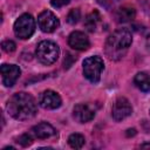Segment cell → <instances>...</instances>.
Here are the masks:
<instances>
[{"instance_id":"1","label":"cell","mask_w":150,"mask_h":150,"mask_svg":"<svg viewBox=\"0 0 150 150\" xmlns=\"http://www.w3.org/2000/svg\"><path fill=\"white\" fill-rule=\"evenodd\" d=\"M7 112L15 120L26 121L36 114V103L32 95L27 93H16L7 102Z\"/></svg>"},{"instance_id":"2","label":"cell","mask_w":150,"mask_h":150,"mask_svg":"<svg viewBox=\"0 0 150 150\" xmlns=\"http://www.w3.org/2000/svg\"><path fill=\"white\" fill-rule=\"evenodd\" d=\"M131 42V33L125 28H120L108 36L104 45L105 55L110 60L118 61L127 54Z\"/></svg>"},{"instance_id":"3","label":"cell","mask_w":150,"mask_h":150,"mask_svg":"<svg viewBox=\"0 0 150 150\" xmlns=\"http://www.w3.org/2000/svg\"><path fill=\"white\" fill-rule=\"evenodd\" d=\"M36 57L38 60L46 66H49L52 63H54L60 55V48L56 43H54L53 41L49 40H43L41 41L35 50Z\"/></svg>"},{"instance_id":"4","label":"cell","mask_w":150,"mask_h":150,"mask_svg":"<svg viewBox=\"0 0 150 150\" xmlns=\"http://www.w3.org/2000/svg\"><path fill=\"white\" fill-rule=\"evenodd\" d=\"M82 67L86 79L91 83H97L101 79L102 70L104 69V62L100 56H89L84 59Z\"/></svg>"},{"instance_id":"5","label":"cell","mask_w":150,"mask_h":150,"mask_svg":"<svg viewBox=\"0 0 150 150\" xmlns=\"http://www.w3.org/2000/svg\"><path fill=\"white\" fill-rule=\"evenodd\" d=\"M34 30H35V20L28 13L20 15L14 22V33L19 39L22 40L29 39L33 35Z\"/></svg>"},{"instance_id":"6","label":"cell","mask_w":150,"mask_h":150,"mask_svg":"<svg viewBox=\"0 0 150 150\" xmlns=\"http://www.w3.org/2000/svg\"><path fill=\"white\" fill-rule=\"evenodd\" d=\"M38 25H39V27L42 32L52 33L60 26V21L53 12L43 11L38 16Z\"/></svg>"},{"instance_id":"7","label":"cell","mask_w":150,"mask_h":150,"mask_svg":"<svg viewBox=\"0 0 150 150\" xmlns=\"http://www.w3.org/2000/svg\"><path fill=\"white\" fill-rule=\"evenodd\" d=\"M131 112H132V107L125 97H118L114 102L112 109H111V115L115 121H117V122L123 121L124 118L130 116Z\"/></svg>"},{"instance_id":"8","label":"cell","mask_w":150,"mask_h":150,"mask_svg":"<svg viewBox=\"0 0 150 150\" xmlns=\"http://www.w3.org/2000/svg\"><path fill=\"white\" fill-rule=\"evenodd\" d=\"M39 103L45 109H56L61 105L62 100L54 90H45L39 96Z\"/></svg>"},{"instance_id":"9","label":"cell","mask_w":150,"mask_h":150,"mask_svg":"<svg viewBox=\"0 0 150 150\" xmlns=\"http://www.w3.org/2000/svg\"><path fill=\"white\" fill-rule=\"evenodd\" d=\"M21 74L20 68L16 64H2L1 66V75L2 83L5 87H12L16 82Z\"/></svg>"},{"instance_id":"10","label":"cell","mask_w":150,"mask_h":150,"mask_svg":"<svg viewBox=\"0 0 150 150\" xmlns=\"http://www.w3.org/2000/svg\"><path fill=\"white\" fill-rule=\"evenodd\" d=\"M74 118L80 123H87L91 121L95 116V109H93L87 103H79L74 107L73 110Z\"/></svg>"},{"instance_id":"11","label":"cell","mask_w":150,"mask_h":150,"mask_svg":"<svg viewBox=\"0 0 150 150\" xmlns=\"http://www.w3.org/2000/svg\"><path fill=\"white\" fill-rule=\"evenodd\" d=\"M68 45L76 50H86L89 47V39L88 36L79 30L73 32L69 36H68Z\"/></svg>"},{"instance_id":"12","label":"cell","mask_w":150,"mask_h":150,"mask_svg":"<svg viewBox=\"0 0 150 150\" xmlns=\"http://www.w3.org/2000/svg\"><path fill=\"white\" fill-rule=\"evenodd\" d=\"M30 134L36 137V138H40V139H46V138H49L52 136H54L56 134L55 129L47 122H42V123H39L36 125H34L32 129H30Z\"/></svg>"},{"instance_id":"13","label":"cell","mask_w":150,"mask_h":150,"mask_svg":"<svg viewBox=\"0 0 150 150\" xmlns=\"http://www.w3.org/2000/svg\"><path fill=\"white\" fill-rule=\"evenodd\" d=\"M135 15H136L135 9L132 7H129V6L120 7L115 12V18H116L117 22H122V23L131 21L132 19H135Z\"/></svg>"},{"instance_id":"14","label":"cell","mask_w":150,"mask_h":150,"mask_svg":"<svg viewBox=\"0 0 150 150\" xmlns=\"http://www.w3.org/2000/svg\"><path fill=\"white\" fill-rule=\"evenodd\" d=\"M134 83L141 91H144V93L150 91V75L148 73L145 71L137 73L134 79Z\"/></svg>"},{"instance_id":"15","label":"cell","mask_w":150,"mask_h":150,"mask_svg":"<svg viewBox=\"0 0 150 150\" xmlns=\"http://www.w3.org/2000/svg\"><path fill=\"white\" fill-rule=\"evenodd\" d=\"M101 22V15L97 11H93L89 13L84 20V26L89 32H95L98 23Z\"/></svg>"},{"instance_id":"16","label":"cell","mask_w":150,"mask_h":150,"mask_svg":"<svg viewBox=\"0 0 150 150\" xmlns=\"http://www.w3.org/2000/svg\"><path fill=\"white\" fill-rule=\"evenodd\" d=\"M68 144L73 149H81L84 144V137L81 134H71L68 137Z\"/></svg>"},{"instance_id":"17","label":"cell","mask_w":150,"mask_h":150,"mask_svg":"<svg viewBox=\"0 0 150 150\" xmlns=\"http://www.w3.org/2000/svg\"><path fill=\"white\" fill-rule=\"evenodd\" d=\"M80 18H81V12H80V9L74 8V9H71V11L68 13V15H67V21H68V23H70V25H75V23L80 20Z\"/></svg>"},{"instance_id":"18","label":"cell","mask_w":150,"mask_h":150,"mask_svg":"<svg viewBox=\"0 0 150 150\" xmlns=\"http://www.w3.org/2000/svg\"><path fill=\"white\" fill-rule=\"evenodd\" d=\"M16 142H18L20 145H22V146H28V145H30V144L33 143L32 134H23V135H21V136L18 138Z\"/></svg>"},{"instance_id":"19","label":"cell","mask_w":150,"mask_h":150,"mask_svg":"<svg viewBox=\"0 0 150 150\" xmlns=\"http://www.w3.org/2000/svg\"><path fill=\"white\" fill-rule=\"evenodd\" d=\"M1 47H2L4 52H6V53H12V52L15 50L16 45H15V42L12 41V40H5V41H2Z\"/></svg>"},{"instance_id":"20","label":"cell","mask_w":150,"mask_h":150,"mask_svg":"<svg viewBox=\"0 0 150 150\" xmlns=\"http://www.w3.org/2000/svg\"><path fill=\"white\" fill-rule=\"evenodd\" d=\"M100 6H102L105 9H111L116 4H118L121 0H96Z\"/></svg>"},{"instance_id":"21","label":"cell","mask_w":150,"mask_h":150,"mask_svg":"<svg viewBox=\"0 0 150 150\" xmlns=\"http://www.w3.org/2000/svg\"><path fill=\"white\" fill-rule=\"evenodd\" d=\"M69 1H70V0H50V4H52L53 7L59 8V7H62V6L67 5Z\"/></svg>"},{"instance_id":"22","label":"cell","mask_w":150,"mask_h":150,"mask_svg":"<svg viewBox=\"0 0 150 150\" xmlns=\"http://www.w3.org/2000/svg\"><path fill=\"white\" fill-rule=\"evenodd\" d=\"M127 131H128V132H127V135H128V136H130V135H131V136H134V135L136 134V130H135V129H129V130H127Z\"/></svg>"},{"instance_id":"23","label":"cell","mask_w":150,"mask_h":150,"mask_svg":"<svg viewBox=\"0 0 150 150\" xmlns=\"http://www.w3.org/2000/svg\"><path fill=\"white\" fill-rule=\"evenodd\" d=\"M141 148H150V143H145V144H142Z\"/></svg>"}]
</instances>
